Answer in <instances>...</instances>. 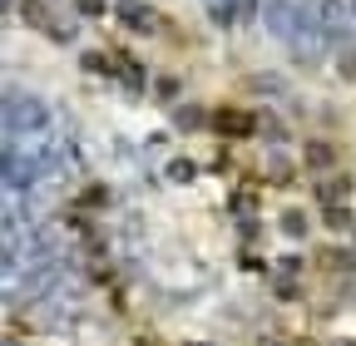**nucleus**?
<instances>
[{
	"instance_id": "4468645a",
	"label": "nucleus",
	"mask_w": 356,
	"mask_h": 346,
	"mask_svg": "<svg viewBox=\"0 0 356 346\" xmlns=\"http://www.w3.org/2000/svg\"><path fill=\"white\" fill-rule=\"evenodd\" d=\"M79 10H84V15H99V10H104V0H79Z\"/></svg>"
},
{
	"instance_id": "7ed1b4c3",
	"label": "nucleus",
	"mask_w": 356,
	"mask_h": 346,
	"mask_svg": "<svg viewBox=\"0 0 356 346\" xmlns=\"http://www.w3.org/2000/svg\"><path fill=\"white\" fill-rule=\"evenodd\" d=\"M317 193H322V203H327V208H337V203H346L351 179H346V173H327V179L317 183Z\"/></svg>"
},
{
	"instance_id": "9b49d317",
	"label": "nucleus",
	"mask_w": 356,
	"mask_h": 346,
	"mask_svg": "<svg viewBox=\"0 0 356 346\" xmlns=\"http://www.w3.org/2000/svg\"><path fill=\"white\" fill-rule=\"evenodd\" d=\"M252 208H257L252 193H238V198H233V213H252Z\"/></svg>"
},
{
	"instance_id": "423d86ee",
	"label": "nucleus",
	"mask_w": 356,
	"mask_h": 346,
	"mask_svg": "<svg viewBox=\"0 0 356 346\" xmlns=\"http://www.w3.org/2000/svg\"><path fill=\"white\" fill-rule=\"evenodd\" d=\"M302 158H307L312 168H327V163H332V144H322V139H312V144L302 149Z\"/></svg>"
},
{
	"instance_id": "f8f14e48",
	"label": "nucleus",
	"mask_w": 356,
	"mask_h": 346,
	"mask_svg": "<svg viewBox=\"0 0 356 346\" xmlns=\"http://www.w3.org/2000/svg\"><path fill=\"white\" fill-rule=\"evenodd\" d=\"M277 297H282V302H297V282L282 277V282H277Z\"/></svg>"
},
{
	"instance_id": "f257e3e1",
	"label": "nucleus",
	"mask_w": 356,
	"mask_h": 346,
	"mask_svg": "<svg viewBox=\"0 0 356 346\" xmlns=\"http://www.w3.org/2000/svg\"><path fill=\"white\" fill-rule=\"evenodd\" d=\"M44 129H50V109H44L35 94H15L10 90V99H6V134L20 144V139L44 134Z\"/></svg>"
},
{
	"instance_id": "20e7f679",
	"label": "nucleus",
	"mask_w": 356,
	"mask_h": 346,
	"mask_svg": "<svg viewBox=\"0 0 356 346\" xmlns=\"http://www.w3.org/2000/svg\"><path fill=\"white\" fill-rule=\"evenodd\" d=\"M322 223H327L332 233H351V228H356V218H351V208H346V203L327 208V213H322Z\"/></svg>"
},
{
	"instance_id": "1a4fd4ad",
	"label": "nucleus",
	"mask_w": 356,
	"mask_h": 346,
	"mask_svg": "<svg viewBox=\"0 0 356 346\" xmlns=\"http://www.w3.org/2000/svg\"><path fill=\"white\" fill-rule=\"evenodd\" d=\"M282 233H287V238H302V233H307V218H302L297 208H292V213H282Z\"/></svg>"
},
{
	"instance_id": "6e6552de",
	"label": "nucleus",
	"mask_w": 356,
	"mask_h": 346,
	"mask_svg": "<svg viewBox=\"0 0 356 346\" xmlns=\"http://www.w3.org/2000/svg\"><path fill=\"white\" fill-rule=\"evenodd\" d=\"M173 119H178V129H203V124H208V114H203V109H193V104H184Z\"/></svg>"
},
{
	"instance_id": "2eb2a0df",
	"label": "nucleus",
	"mask_w": 356,
	"mask_h": 346,
	"mask_svg": "<svg viewBox=\"0 0 356 346\" xmlns=\"http://www.w3.org/2000/svg\"><path fill=\"white\" fill-rule=\"evenodd\" d=\"M257 346H282V341H273V336H257Z\"/></svg>"
},
{
	"instance_id": "39448f33",
	"label": "nucleus",
	"mask_w": 356,
	"mask_h": 346,
	"mask_svg": "<svg viewBox=\"0 0 356 346\" xmlns=\"http://www.w3.org/2000/svg\"><path fill=\"white\" fill-rule=\"evenodd\" d=\"M213 124H218V129H228V134H252V129H257L252 114H233V109H228V114H218Z\"/></svg>"
},
{
	"instance_id": "0eeeda50",
	"label": "nucleus",
	"mask_w": 356,
	"mask_h": 346,
	"mask_svg": "<svg viewBox=\"0 0 356 346\" xmlns=\"http://www.w3.org/2000/svg\"><path fill=\"white\" fill-rule=\"evenodd\" d=\"M327 267H332V272H356V252H351V247L327 252Z\"/></svg>"
},
{
	"instance_id": "9d476101",
	"label": "nucleus",
	"mask_w": 356,
	"mask_h": 346,
	"mask_svg": "<svg viewBox=\"0 0 356 346\" xmlns=\"http://www.w3.org/2000/svg\"><path fill=\"white\" fill-rule=\"evenodd\" d=\"M168 179H173V183H188V179H193V163H188V158H173V163H168Z\"/></svg>"
},
{
	"instance_id": "ddd939ff",
	"label": "nucleus",
	"mask_w": 356,
	"mask_h": 346,
	"mask_svg": "<svg viewBox=\"0 0 356 346\" xmlns=\"http://www.w3.org/2000/svg\"><path fill=\"white\" fill-rule=\"evenodd\" d=\"M154 90H159L163 99H173V94H178V79H159V84H154Z\"/></svg>"
},
{
	"instance_id": "f03ea898",
	"label": "nucleus",
	"mask_w": 356,
	"mask_h": 346,
	"mask_svg": "<svg viewBox=\"0 0 356 346\" xmlns=\"http://www.w3.org/2000/svg\"><path fill=\"white\" fill-rule=\"evenodd\" d=\"M114 15H119L124 30H154V10L144 6V0H119Z\"/></svg>"
},
{
	"instance_id": "dca6fc26",
	"label": "nucleus",
	"mask_w": 356,
	"mask_h": 346,
	"mask_svg": "<svg viewBox=\"0 0 356 346\" xmlns=\"http://www.w3.org/2000/svg\"><path fill=\"white\" fill-rule=\"evenodd\" d=\"M351 25H356V0H351Z\"/></svg>"
}]
</instances>
